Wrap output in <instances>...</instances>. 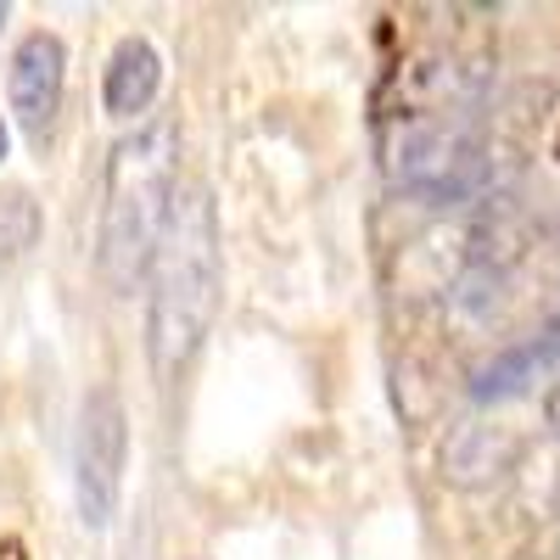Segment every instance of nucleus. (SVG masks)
<instances>
[{
    "label": "nucleus",
    "mask_w": 560,
    "mask_h": 560,
    "mask_svg": "<svg viewBox=\"0 0 560 560\" xmlns=\"http://www.w3.org/2000/svg\"><path fill=\"white\" fill-rule=\"evenodd\" d=\"M224 292V247H219V208L208 185H174L163 236L152 253V370L168 382L197 359Z\"/></svg>",
    "instance_id": "f257e3e1"
},
{
    "label": "nucleus",
    "mask_w": 560,
    "mask_h": 560,
    "mask_svg": "<svg viewBox=\"0 0 560 560\" xmlns=\"http://www.w3.org/2000/svg\"><path fill=\"white\" fill-rule=\"evenodd\" d=\"M174 185H179V129L168 118H147L135 135H124L113 147L107 191H102L96 269L118 298H129L140 287V275L152 269Z\"/></svg>",
    "instance_id": "f03ea898"
},
{
    "label": "nucleus",
    "mask_w": 560,
    "mask_h": 560,
    "mask_svg": "<svg viewBox=\"0 0 560 560\" xmlns=\"http://www.w3.org/2000/svg\"><path fill=\"white\" fill-rule=\"evenodd\" d=\"M387 174L398 191L432 202V208H465V202H499L504 197V158L482 140L471 118L443 113H409L387 129Z\"/></svg>",
    "instance_id": "7ed1b4c3"
},
{
    "label": "nucleus",
    "mask_w": 560,
    "mask_h": 560,
    "mask_svg": "<svg viewBox=\"0 0 560 560\" xmlns=\"http://www.w3.org/2000/svg\"><path fill=\"white\" fill-rule=\"evenodd\" d=\"M124 471H129V415L113 387H90L79 404V438H73V499L79 522L90 533L113 527L124 504Z\"/></svg>",
    "instance_id": "20e7f679"
},
{
    "label": "nucleus",
    "mask_w": 560,
    "mask_h": 560,
    "mask_svg": "<svg viewBox=\"0 0 560 560\" xmlns=\"http://www.w3.org/2000/svg\"><path fill=\"white\" fill-rule=\"evenodd\" d=\"M62 90H68V45L51 28H34L18 39V51L7 62V102L28 135H45L51 118L62 113Z\"/></svg>",
    "instance_id": "39448f33"
},
{
    "label": "nucleus",
    "mask_w": 560,
    "mask_h": 560,
    "mask_svg": "<svg viewBox=\"0 0 560 560\" xmlns=\"http://www.w3.org/2000/svg\"><path fill=\"white\" fill-rule=\"evenodd\" d=\"M522 454H527L522 432L499 427V420H465L443 443V477L454 488H488V482L516 471Z\"/></svg>",
    "instance_id": "423d86ee"
},
{
    "label": "nucleus",
    "mask_w": 560,
    "mask_h": 560,
    "mask_svg": "<svg viewBox=\"0 0 560 560\" xmlns=\"http://www.w3.org/2000/svg\"><path fill=\"white\" fill-rule=\"evenodd\" d=\"M158 90H163L158 45L140 39V34L118 39L113 57H107V73H102V107H107V118H140L158 102Z\"/></svg>",
    "instance_id": "0eeeda50"
},
{
    "label": "nucleus",
    "mask_w": 560,
    "mask_h": 560,
    "mask_svg": "<svg viewBox=\"0 0 560 560\" xmlns=\"http://www.w3.org/2000/svg\"><path fill=\"white\" fill-rule=\"evenodd\" d=\"M39 230H45V213H39L34 191H23V185H0V264L34 253Z\"/></svg>",
    "instance_id": "6e6552de"
},
{
    "label": "nucleus",
    "mask_w": 560,
    "mask_h": 560,
    "mask_svg": "<svg viewBox=\"0 0 560 560\" xmlns=\"http://www.w3.org/2000/svg\"><path fill=\"white\" fill-rule=\"evenodd\" d=\"M7 152H12V135H7V124H0V163H7Z\"/></svg>",
    "instance_id": "1a4fd4ad"
},
{
    "label": "nucleus",
    "mask_w": 560,
    "mask_h": 560,
    "mask_svg": "<svg viewBox=\"0 0 560 560\" xmlns=\"http://www.w3.org/2000/svg\"><path fill=\"white\" fill-rule=\"evenodd\" d=\"M0 23H7V7H0Z\"/></svg>",
    "instance_id": "9d476101"
},
{
    "label": "nucleus",
    "mask_w": 560,
    "mask_h": 560,
    "mask_svg": "<svg viewBox=\"0 0 560 560\" xmlns=\"http://www.w3.org/2000/svg\"><path fill=\"white\" fill-rule=\"evenodd\" d=\"M555 163H560V147H555Z\"/></svg>",
    "instance_id": "9b49d317"
},
{
    "label": "nucleus",
    "mask_w": 560,
    "mask_h": 560,
    "mask_svg": "<svg viewBox=\"0 0 560 560\" xmlns=\"http://www.w3.org/2000/svg\"><path fill=\"white\" fill-rule=\"evenodd\" d=\"M555 319H560V314H555Z\"/></svg>",
    "instance_id": "f8f14e48"
}]
</instances>
